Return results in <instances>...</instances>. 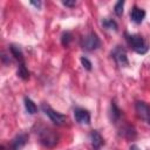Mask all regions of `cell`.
<instances>
[{
  "mask_svg": "<svg viewBox=\"0 0 150 150\" xmlns=\"http://www.w3.org/2000/svg\"><path fill=\"white\" fill-rule=\"evenodd\" d=\"M36 134L39 137V142L46 148H54L59 143V135L48 127L41 125L40 128H38Z\"/></svg>",
  "mask_w": 150,
  "mask_h": 150,
  "instance_id": "6da1fadb",
  "label": "cell"
},
{
  "mask_svg": "<svg viewBox=\"0 0 150 150\" xmlns=\"http://www.w3.org/2000/svg\"><path fill=\"white\" fill-rule=\"evenodd\" d=\"M124 36H125V40H127L128 45L137 54H145L148 52L149 47H148L146 42L144 41V39L139 34H129L128 32H125Z\"/></svg>",
  "mask_w": 150,
  "mask_h": 150,
  "instance_id": "7a4b0ae2",
  "label": "cell"
},
{
  "mask_svg": "<svg viewBox=\"0 0 150 150\" xmlns=\"http://www.w3.org/2000/svg\"><path fill=\"white\" fill-rule=\"evenodd\" d=\"M81 46L87 52H94L101 47V39L95 32H90L82 39Z\"/></svg>",
  "mask_w": 150,
  "mask_h": 150,
  "instance_id": "3957f363",
  "label": "cell"
},
{
  "mask_svg": "<svg viewBox=\"0 0 150 150\" xmlns=\"http://www.w3.org/2000/svg\"><path fill=\"white\" fill-rule=\"evenodd\" d=\"M41 109H42V111L49 117V120H50L54 124H56V125H63V124L66 123L67 116L63 115V114H61V112H59V111H56V110H54L49 104L42 103V104H41Z\"/></svg>",
  "mask_w": 150,
  "mask_h": 150,
  "instance_id": "277c9868",
  "label": "cell"
},
{
  "mask_svg": "<svg viewBox=\"0 0 150 150\" xmlns=\"http://www.w3.org/2000/svg\"><path fill=\"white\" fill-rule=\"evenodd\" d=\"M111 56L120 67H128L129 66V60L127 55V50L122 46H116L114 50L111 52Z\"/></svg>",
  "mask_w": 150,
  "mask_h": 150,
  "instance_id": "5b68a950",
  "label": "cell"
},
{
  "mask_svg": "<svg viewBox=\"0 0 150 150\" xmlns=\"http://www.w3.org/2000/svg\"><path fill=\"white\" fill-rule=\"evenodd\" d=\"M135 110H136L138 118H141L145 123L150 124V105L148 103H145L144 101H136Z\"/></svg>",
  "mask_w": 150,
  "mask_h": 150,
  "instance_id": "8992f818",
  "label": "cell"
},
{
  "mask_svg": "<svg viewBox=\"0 0 150 150\" xmlns=\"http://www.w3.org/2000/svg\"><path fill=\"white\" fill-rule=\"evenodd\" d=\"M74 118L79 124H90V112L84 108H75Z\"/></svg>",
  "mask_w": 150,
  "mask_h": 150,
  "instance_id": "52a82bcc",
  "label": "cell"
},
{
  "mask_svg": "<svg viewBox=\"0 0 150 150\" xmlns=\"http://www.w3.org/2000/svg\"><path fill=\"white\" fill-rule=\"evenodd\" d=\"M28 141V135L27 134H18L9 143L8 150H21Z\"/></svg>",
  "mask_w": 150,
  "mask_h": 150,
  "instance_id": "ba28073f",
  "label": "cell"
},
{
  "mask_svg": "<svg viewBox=\"0 0 150 150\" xmlns=\"http://www.w3.org/2000/svg\"><path fill=\"white\" fill-rule=\"evenodd\" d=\"M118 135H120L121 137L125 138V139L132 141V139L136 138V136H137V131H136V129L134 128V125L125 123V124H123V125L120 128Z\"/></svg>",
  "mask_w": 150,
  "mask_h": 150,
  "instance_id": "9c48e42d",
  "label": "cell"
},
{
  "mask_svg": "<svg viewBox=\"0 0 150 150\" xmlns=\"http://www.w3.org/2000/svg\"><path fill=\"white\" fill-rule=\"evenodd\" d=\"M89 138H90V143L94 150H100L104 145V139L97 130H91L89 134Z\"/></svg>",
  "mask_w": 150,
  "mask_h": 150,
  "instance_id": "30bf717a",
  "label": "cell"
},
{
  "mask_svg": "<svg viewBox=\"0 0 150 150\" xmlns=\"http://www.w3.org/2000/svg\"><path fill=\"white\" fill-rule=\"evenodd\" d=\"M145 18V11L143 8H139L137 6H134L130 11V20L134 22V23H142V21L144 20Z\"/></svg>",
  "mask_w": 150,
  "mask_h": 150,
  "instance_id": "8fae6325",
  "label": "cell"
},
{
  "mask_svg": "<svg viewBox=\"0 0 150 150\" xmlns=\"http://www.w3.org/2000/svg\"><path fill=\"white\" fill-rule=\"evenodd\" d=\"M9 52H11L12 56L18 61V64L26 63L25 62V56H23V53H22V49L20 48V46H18V45H9Z\"/></svg>",
  "mask_w": 150,
  "mask_h": 150,
  "instance_id": "7c38bea8",
  "label": "cell"
},
{
  "mask_svg": "<svg viewBox=\"0 0 150 150\" xmlns=\"http://www.w3.org/2000/svg\"><path fill=\"white\" fill-rule=\"evenodd\" d=\"M109 116L112 123H116L121 117H122V110L118 108V105L116 104L115 100L111 101L110 103V111H109Z\"/></svg>",
  "mask_w": 150,
  "mask_h": 150,
  "instance_id": "4fadbf2b",
  "label": "cell"
},
{
  "mask_svg": "<svg viewBox=\"0 0 150 150\" xmlns=\"http://www.w3.org/2000/svg\"><path fill=\"white\" fill-rule=\"evenodd\" d=\"M101 23H102L103 28H105V29H109V30H115V32L118 29V25H117V22H116L114 19H110V18H104V19L101 21Z\"/></svg>",
  "mask_w": 150,
  "mask_h": 150,
  "instance_id": "5bb4252c",
  "label": "cell"
},
{
  "mask_svg": "<svg viewBox=\"0 0 150 150\" xmlns=\"http://www.w3.org/2000/svg\"><path fill=\"white\" fill-rule=\"evenodd\" d=\"M23 102H25L26 111H27L29 115H34V114H36V111H38V107H36V104H35V103H34L29 97L25 96Z\"/></svg>",
  "mask_w": 150,
  "mask_h": 150,
  "instance_id": "9a60e30c",
  "label": "cell"
},
{
  "mask_svg": "<svg viewBox=\"0 0 150 150\" xmlns=\"http://www.w3.org/2000/svg\"><path fill=\"white\" fill-rule=\"evenodd\" d=\"M16 74H18V76L20 77V79H22V80H28L29 79V71H28V69H27V67H26V63H22V64H19L18 66V71H16Z\"/></svg>",
  "mask_w": 150,
  "mask_h": 150,
  "instance_id": "2e32d148",
  "label": "cell"
},
{
  "mask_svg": "<svg viewBox=\"0 0 150 150\" xmlns=\"http://www.w3.org/2000/svg\"><path fill=\"white\" fill-rule=\"evenodd\" d=\"M73 40V35L70 32H63L61 35V43L63 47H68Z\"/></svg>",
  "mask_w": 150,
  "mask_h": 150,
  "instance_id": "e0dca14e",
  "label": "cell"
},
{
  "mask_svg": "<svg viewBox=\"0 0 150 150\" xmlns=\"http://www.w3.org/2000/svg\"><path fill=\"white\" fill-rule=\"evenodd\" d=\"M124 1L123 0H118L116 4H115V6H114V12H115V14L117 15V16H122V14H123V8H124Z\"/></svg>",
  "mask_w": 150,
  "mask_h": 150,
  "instance_id": "ac0fdd59",
  "label": "cell"
},
{
  "mask_svg": "<svg viewBox=\"0 0 150 150\" xmlns=\"http://www.w3.org/2000/svg\"><path fill=\"white\" fill-rule=\"evenodd\" d=\"M81 63H82V66H83V68H84L86 70L90 71V70L93 69V63L90 62V60H89L88 57H86V56H81Z\"/></svg>",
  "mask_w": 150,
  "mask_h": 150,
  "instance_id": "d6986e66",
  "label": "cell"
},
{
  "mask_svg": "<svg viewBox=\"0 0 150 150\" xmlns=\"http://www.w3.org/2000/svg\"><path fill=\"white\" fill-rule=\"evenodd\" d=\"M62 5L66 6V7L71 8V7H75L76 1H75V0H62Z\"/></svg>",
  "mask_w": 150,
  "mask_h": 150,
  "instance_id": "ffe728a7",
  "label": "cell"
},
{
  "mask_svg": "<svg viewBox=\"0 0 150 150\" xmlns=\"http://www.w3.org/2000/svg\"><path fill=\"white\" fill-rule=\"evenodd\" d=\"M29 4H30V5H33V6H35V7H36V9H40V8H41V5H42V4H41V1H33V0H32Z\"/></svg>",
  "mask_w": 150,
  "mask_h": 150,
  "instance_id": "44dd1931",
  "label": "cell"
},
{
  "mask_svg": "<svg viewBox=\"0 0 150 150\" xmlns=\"http://www.w3.org/2000/svg\"><path fill=\"white\" fill-rule=\"evenodd\" d=\"M129 150H141V149H139V148H138L136 144H132V145L130 146V149H129Z\"/></svg>",
  "mask_w": 150,
  "mask_h": 150,
  "instance_id": "7402d4cb",
  "label": "cell"
}]
</instances>
